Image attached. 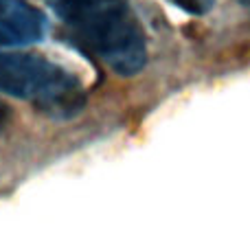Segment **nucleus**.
I'll return each instance as SVG.
<instances>
[{"label": "nucleus", "instance_id": "1", "mask_svg": "<svg viewBox=\"0 0 250 239\" xmlns=\"http://www.w3.org/2000/svg\"><path fill=\"white\" fill-rule=\"evenodd\" d=\"M57 13L83 44L121 77L147 64V40L125 0H60Z\"/></svg>", "mask_w": 250, "mask_h": 239}, {"label": "nucleus", "instance_id": "2", "mask_svg": "<svg viewBox=\"0 0 250 239\" xmlns=\"http://www.w3.org/2000/svg\"><path fill=\"white\" fill-rule=\"evenodd\" d=\"M0 92L57 119L75 117L86 105V92L75 73L31 53H0Z\"/></svg>", "mask_w": 250, "mask_h": 239}, {"label": "nucleus", "instance_id": "3", "mask_svg": "<svg viewBox=\"0 0 250 239\" xmlns=\"http://www.w3.org/2000/svg\"><path fill=\"white\" fill-rule=\"evenodd\" d=\"M46 18L24 0H0V46H26L42 42Z\"/></svg>", "mask_w": 250, "mask_h": 239}, {"label": "nucleus", "instance_id": "4", "mask_svg": "<svg viewBox=\"0 0 250 239\" xmlns=\"http://www.w3.org/2000/svg\"><path fill=\"white\" fill-rule=\"evenodd\" d=\"M171 2L191 16H202L215 7V0H171Z\"/></svg>", "mask_w": 250, "mask_h": 239}, {"label": "nucleus", "instance_id": "5", "mask_svg": "<svg viewBox=\"0 0 250 239\" xmlns=\"http://www.w3.org/2000/svg\"><path fill=\"white\" fill-rule=\"evenodd\" d=\"M242 2H246V4H248V2H250V0H242Z\"/></svg>", "mask_w": 250, "mask_h": 239}]
</instances>
